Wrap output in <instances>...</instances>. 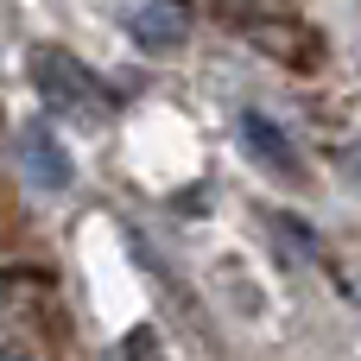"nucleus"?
Returning <instances> with one entry per match:
<instances>
[{
	"label": "nucleus",
	"instance_id": "f257e3e1",
	"mask_svg": "<svg viewBox=\"0 0 361 361\" xmlns=\"http://www.w3.org/2000/svg\"><path fill=\"white\" fill-rule=\"evenodd\" d=\"M32 82H38V95H44L51 108H70V114H82V121H102V114L114 108V95H108L76 57H63V51H32Z\"/></svg>",
	"mask_w": 361,
	"mask_h": 361
},
{
	"label": "nucleus",
	"instance_id": "39448f33",
	"mask_svg": "<svg viewBox=\"0 0 361 361\" xmlns=\"http://www.w3.org/2000/svg\"><path fill=\"white\" fill-rule=\"evenodd\" d=\"M0 361H25V355H13V349H0Z\"/></svg>",
	"mask_w": 361,
	"mask_h": 361
},
{
	"label": "nucleus",
	"instance_id": "20e7f679",
	"mask_svg": "<svg viewBox=\"0 0 361 361\" xmlns=\"http://www.w3.org/2000/svg\"><path fill=\"white\" fill-rule=\"evenodd\" d=\"M133 38L152 44V51H165V44L178 38V13H171V6H146V13L133 19Z\"/></svg>",
	"mask_w": 361,
	"mask_h": 361
},
{
	"label": "nucleus",
	"instance_id": "7ed1b4c3",
	"mask_svg": "<svg viewBox=\"0 0 361 361\" xmlns=\"http://www.w3.org/2000/svg\"><path fill=\"white\" fill-rule=\"evenodd\" d=\"M25 152H32V171L44 165V184H51V190H63V184H70V159L57 152V140H51L44 127H32V140H25Z\"/></svg>",
	"mask_w": 361,
	"mask_h": 361
},
{
	"label": "nucleus",
	"instance_id": "f03ea898",
	"mask_svg": "<svg viewBox=\"0 0 361 361\" xmlns=\"http://www.w3.org/2000/svg\"><path fill=\"white\" fill-rule=\"evenodd\" d=\"M241 133H247V146L267 159V165H279V171H298V159H292V146H279V133L260 121V114H241Z\"/></svg>",
	"mask_w": 361,
	"mask_h": 361
}]
</instances>
